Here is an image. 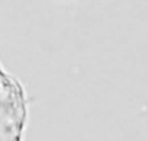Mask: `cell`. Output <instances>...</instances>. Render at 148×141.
Segmentation results:
<instances>
[{
    "instance_id": "6da1fadb",
    "label": "cell",
    "mask_w": 148,
    "mask_h": 141,
    "mask_svg": "<svg viewBox=\"0 0 148 141\" xmlns=\"http://www.w3.org/2000/svg\"><path fill=\"white\" fill-rule=\"evenodd\" d=\"M26 121L25 95L20 83L0 66V141H21Z\"/></svg>"
}]
</instances>
